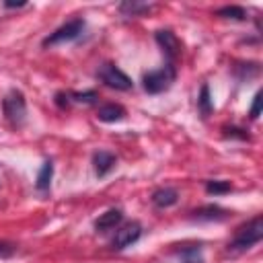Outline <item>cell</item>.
Wrapping results in <instances>:
<instances>
[{"label":"cell","instance_id":"1","mask_svg":"<svg viewBox=\"0 0 263 263\" xmlns=\"http://www.w3.org/2000/svg\"><path fill=\"white\" fill-rule=\"evenodd\" d=\"M261 238H263V218L255 216L247 224L238 226V230L234 232V238L228 242V249L234 253H242L255 247L257 242H261Z\"/></svg>","mask_w":263,"mask_h":263},{"label":"cell","instance_id":"2","mask_svg":"<svg viewBox=\"0 0 263 263\" xmlns=\"http://www.w3.org/2000/svg\"><path fill=\"white\" fill-rule=\"evenodd\" d=\"M177 80V66L164 62L162 68L158 70H150L142 76V88L148 95H160L164 90H168L173 86V82Z\"/></svg>","mask_w":263,"mask_h":263},{"label":"cell","instance_id":"3","mask_svg":"<svg viewBox=\"0 0 263 263\" xmlns=\"http://www.w3.org/2000/svg\"><path fill=\"white\" fill-rule=\"evenodd\" d=\"M2 111H4V117L8 119L10 125L21 127L25 123V119H27V101H25V95L18 88L8 90L6 97L2 99Z\"/></svg>","mask_w":263,"mask_h":263},{"label":"cell","instance_id":"4","mask_svg":"<svg viewBox=\"0 0 263 263\" xmlns=\"http://www.w3.org/2000/svg\"><path fill=\"white\" fill-rule=\"evenodd\" d=\"M84 29H86V21H84V18H72V21H68L66 25L58 27L51 35H47V37L43 39V47H53V45L72 43V41H76V39L82 37Z\"/></svg>","mask_w":263,"mask_h":263},{"label":"cell","instance_id":"5","mask_svg":"<svg viewBox=\"0 0 263 263\" xmlns=\"http://www.w3.org/2000/svg\"><path fill=\"white\" fill-rule=\"evenodd\" d=\"M97 78H99L105 86L115 88V90H132V88H134L132 78H129L121 68H117L115 64H109V62L99 66Z\"/></svg>","mask_w":263,"mask_h":263},{"label":"cell","instance_id":"6","mask_svg":"<svg viewBox=\"0 0 263 263\" xmlns=\"http://www.w3.org/2000/svg\"><path fill=\"white\" fill-rule=\"evenodd\" d=\"M142 236V224L140 222H127L123 226L115 228L113 240H111V249L113 251H123L127 247H132L134 242H138Z\"/></svg>","mask_w":263,"mask_h":263},{"label":"cell","instance_id":"7","mask_svg":"<svg viewBox=\"0 0 263 263\" xmlns=\"http://www.w3.org/2000/svg\"><path fill=\"white\" fill-rule=\"evenodd\" d=\"M154 39H156V43L160 45V49H162L166 62H168V64H175L177 58L181 55V41H179V37H177L173 31H168V29H160V31L154 33Z\"/></svg>","mask_w":263,"mask_h":263},{"label":"cell","instance_id":"8","mask_svg":"<svg viewBox=\"0 0 263 263\" xmlns=\"http://www.w3.org/2000/svg\"><path fill=\"white\" fill-rule=\"evenodd\" d=\"M115 164H117V156H115L113 152L97 150V152L92 154V166H95V175H97L99 179L107 177V175L113 171Z\"/></svg>","mask_w":263,"mask_h":263},{"label":"cell","instance_id":"9","mask_svg":"<svg viewBox=\"0 0 263 263\" xmlns=\"http://www.w3.org/2000/svg\"><path fill=\"white\" fill-rule=\"evenodd\" d=\"M226 218H228V210H224L220 205H214V203L201 205V208L191 212V220H197V222H220V220H226Z\"/></svg>","mask_w":263,"mask_h":263},{"label":"cell","instance_id":"10","mask_svg":"<svg viewBox=\"0 0 263 263\" xmlns=\"http://www.w3.org/2000/svg\"><path fill=\"white\" fill-rule=\"evenodd\" d=\"M173 259H175V263H205L203 247L201 245H185V247L173 251Z\"/></svg>","mask_w":263,"mask_h":263},{"label":"cell","instance_id":"11","mask_svg":"<svg viewBox=\"0 0 263 263\" xmlns=\"http://www.w3.org/2000/svg\"><path fill=\"white\" fill-rule=\"evenodd\" d=\"M154 208L158 210H166V208H173L177 201H179V191L175 187H158L152 191L150 195Z\"/></svg>","mask_w":263,"mask_h":263},{"label":"cell","instance_id":"12","mask_svg":"<svg viewBox=\"0 0 263 263\" xmlns=\"http://www.w3.org/2000/svg\"><path fill=\"white\" fill-rule=\"evenodd\" d=\"M123 220V212L119 208H111L107 210L105 214H101L97 220H95V230L97 232H109V230H115Z\"/></svg>","mask_w":263,"mask_h":263},{"label":"cell","instance_id":"13","mask_svg":"<svg viewBox=\"0 0 263 263\" xmlns=\"http://www.w3.org/2000/svg\"><path fill=\"white\" fill-rule=\"evenodd\" d=\"M125 107L117 105V103H107L103 107H99L97 111V119L103 121V123H115V121H121L125 117Z\"/></svg>","mask_w":263,"mask_h":263},{"label":"cell","instance_id":"14","mask_svg":"<svg viewBox=\"0 0 263 263\" xmlns=\"http://www.w3.org/2000/svg\"><path fill=\"white\" fill-rule=\"evenodd\" d=\"M51 177H53V162L51 160H45L37 173V179H35V187L39 193H47L49 187H51Z\"/></svg>","mask_w":263,"mask_h":263},{"label":"cell","instance_id":"15","mask_svg":"<svg viewBox=\"0 0 263 263\" xmlns=\"http://www.w3.org/2000/svg\"><path fill=\"white\" fill-rule=\"evenodd\" d=\"M152 4H144V2H136V0H125L119 4V12L125 16H140L144 12H150Z\"/></svg>","mask_w":263,"mask_h":263},{"label":"cell","instance_id":"16","mask_svg":"<svg viewBox=\"0 0 263 263\" xmlns=\"http://www.w3.org/2000/svg\"><path fill=\"white\" fill-rule=\"evenodd\" d=\"M197 109H199L201 117H208V115L214 111V101H212V97H210V86H208V84H201V88H199Z\"/></svg>","mask_w":263,"mask_h":263},{"label":"cell","instance_id":"17","mask_svg":"<svg viewBox=\"0 0 263 263\" xmlns=\"http://www.w3.org/2000/svg\"><path fill=\"white\" fill-rule=\"evenodd\" d=\"M216 14L222 18H232V21H245L247 18V10L242 6H222L216 10Z\"/></svg>","mask_w":263,"mask_h":263},{"label":"cell","instance_id":"18","mask_svg":"<svg viewBox=\"0 0 263 263\" xmlns=\"http://www.w3.org/2000/svg\"><path fill=\"white\" fill-rule=\"evenodd\" d=\"M205 191H208L210 195H224V193L232 191V185H230L228 181H218V179H214V181H205Z\"/></svg>","mask_w":263,"mask_h":263},{"label":"cell","instance_id":"19","mask_svg":"<svg viewBox=\"0 0 263 263\" xmlns=\"http://www.w3.org/2000/svg\"><path fill=\"white\" fill-rule=\"evenodd\" d=\"M70 95V101H76V103H86V105H92L97 103L99 95L95 90H84V92H68Z\"/></svg>","mask_w":263,"mask_h":263},{"label":"cell","instance_id":"20","mask_svg":"<svg viewBox=\"0 0 263 263\" xmlns=\"http://www.w3.org/2000/svg\"><path fill=\"white\" fill-rule=\"evenodd\" d=\"M222 132H224V136L226 138H230V140H242V142H249L251 140V136L247 134V129H242V127H222Z\"/></svg>","mask_w":263,"mask_h":263},{"label":"cell","instance_id":"21","mask_svg":"<svg viewBox=\"0 0 263 263\" xmlns=\"http://www.w3.org/2000/svg\"><path fill=\"white\" fill-rule=\"evenodd\" d=\"M261 97H263L261 90H257L255 97H253V105H251V109H249V117H251V119H257L259 113H261V101H263Z\"/></svg>","mask_w":263,"mask_h":263},{"label":"cell","instance_id":"22","mask_svg":"<svg viewBox=\"0 0 263 263\" xmlns=\"http://www.w3.org/2000/svg\"><path fill=\"white\" fill-rule=\"evenodd\" d=\"M16 253V245L8 242V240H0V259H8Z\"/></svg>","mask_w":263,"mask_h":263},{"label":"cell","instance_id":"23","mask_svg":"<svg viewBox=\"0 0 263 263\" xmlns=\"http://www.w3.org/2000/svg\"><path fill=\"white\" fill-rule=\"evenodd\" d=\"M55 105L60 109H68L70 107V95L68 92H55Z\"/></svg>","mask_w":263,"mask_h":263},{"label":"cell","instance_id":"24","mask_svg":"<svg viewBox=\"0 0 263 263\" xmlns=\"http://www.w3.org/2000/svg\"><path fill=\"white\" fill-rule=\"evenodd\" d=\"M4 6L6 8H21V6H25V2H4Z\"/></svg>","mask_w":263,"mask_h":263}]
</instances>
